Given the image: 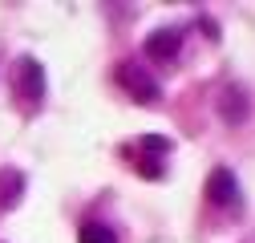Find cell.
I'll list each match as a JSON object with an SVG mask.
<instances>
[{"instance_id": "6da1fadb", "label": "cell", "mask_w": 255, "mask_h": 243, "mask_svg": "<svg viewBox=\"0 0 255 243\" xmlns=\"http://www.w3.org/2000/svg\"><path fill=\"white\" fill-rule=\"evenodd\" d=\"M12 98L24 114H37L45 106V65L37 57H16L12 65Z\"/></svg>"}, {"instance_id": "7a4b0ae2", "label": "cell", "mask_w": 255, "mask_h": 243, "mask_svg": "<svg viewBox=\"0 0 255 243\" xmlns=\"http://www.w3.org/2000/svg\"><path fill=\"white\" fill-rule=\"evenodd\" d=\"M170 154V138H158V134H146L138 138L134 146H126V158H134V170L142 178H162V158Z\"/></svg>"}, {"instance_id": "3957f363", "label": "cell", "mask_w": 255, "mask_h": 243, "mask_svg": "<svg viewBox=\"0 0 255 243\" xmlns=\"http://www.w3.org/2000/svg\"><path fill=\"white\" fill-rule=\"evenodd\" d=\"M118 85L134 102H142V106H154L158 102V81L138 65V61H118Z\"/></svg>"}, {"instance_id": "277c9868", "label": "cell", "mask_w": 255, "mask_h": 243, "mask_svg": "<svg viewBox=\"0 0 255 243\" xmlns=\"http://www.w3.org/2000/svg\"><path fill=\"white\" fill-rule=\"evenodd\" d=\"M207 199H211V207H223V211H239V207H243L239 178H235L227 166L211 170V178H207Z\"/></svg>"}, {"instance_id": "5b68a950", "label": "cell", "mask_w": 255, "mask_h": 243, "mask_svg": "<svg viewBox=\"0 0 255 243\" xmlns=\"http://www.w3.org/2000/svg\"><path fill=\"white\" fill-rule=\"evenodd\" d=\"M146 57L150 61H170V57H178V49H182V28H158V33H150L146 37Z\"/></svg>"}, {"instance_id": "8992f818", "label": "cell", "mask_w": 255, "mask_h": 243, "mask_svg": "<svg viewBox=\"0 0 255 243\" xmlns=\"http://www.w3.org/2000/svg\"><path fill=\"white\" fill-rule=\"evenodd\" d=\"M247 114H251V102H247V94L239 85H227L219 94V118L227 122V126H243L247 122Z\"/></svg>"}, {"instance_id": "52a82bcc", "label": "cell", "mask_w": 255, "mask_h": 243, "mask_svg": "<svg viewBox=\"0 0 255 243\" xmlns=\"http://www.w3.org/2000/svg\"><path fill=\"white\" fill-rule=\"evenodd\" d=\"M20 195H24V174L12 170V166H4V170H0V211H12L20 203Z\"/></svg>"}, {"instance_id": "ba28073f", "label": "cell", "mask_w": 255, "mask_h": 243, "mask_svg": "<svg viewBox=\"0 0 255 243\" xmlns=\"http://www.w3.org/2000/svg\"><path fill=\"white\" fill-rule=\"evenodd\" d=\"M77 243H118V235H114L106 223L89 219V223H81V227H77Z\"/></svg>"}]
</instances>
